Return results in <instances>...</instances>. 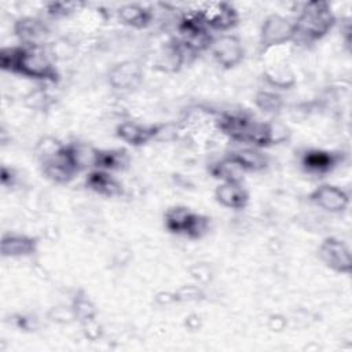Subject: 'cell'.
Listing matches in <instances>:
<instances>
[{"label": "cell", "mask_w": 352, "mask_h": 352, "mask_svg": "<svg viewBox=\"0 0 352 352\" xmlns=\"http://www.w3.org/2000/svg\"><path fill=\"white\" fill-rule=\"evenodd\" d=\"M0 66L3 70L36 80L56 82L59 78L52 58L44 47H4L0 51Z\"/></svg>", "instance_id": "cell-1"}, {"label": "cell", "mask_w": 352, "mask_h": 352, "mask_svg": "<svg viewBox=\"0 0 352 352\" xmlns=\"http://www.w3.org/2000/svg\"><path fill=\"white\" fill-rule=\"evenodd\" d=\"M294 25L296 37L300 36L307 41H316L323 38L333 29L336 25V15L327 1H307L301 6Z\"/></svg>", "instance_id": "cell-2"}, {"label": "cell", "mask_w": 352, "mask_h": 352, "mask_svg": "<svg viewBox=\"0 0 352 352\" xmlns=\"http://www.w3.org/2000/svg\"><path fill=\"white\" fill-rule=\"evenodd\" d=\"M296 38V25L294 21L280 15L270 14L261 23L258 48L264 54L272 47L286 44Z\"/></svg>", "instance_id": "cell-3"}, {"label": "cell", "mask_w": 352, "mask_h": 352, "mask_svg": "<svg viewBox=\"0 0 352 352\" xmlns=\"http://www.w3.org/2000/svg\"><path fill=\"white\" fill-rule=\"evenodd\" d=\"M318 254L322 263L334 272L349 274L352 270L351 248L345 241L337 236L324 238L319 246Z\"/></svg>", "instance_id": "cell-4"}, {"label": "cell", "mask_w": 352, "mask_h": 352, "mask_svg": "<svg viewBox=\"0 0 352 352\" xmlns=\"http://www.w3.org/2000/svg\"><path fill=\"white\" fill-rule=\"evenodd\" d=\"M197 12L208 29L224 32L238 23L236 10L226 1H208L198 4Z\"/></svg>", "instance_id": "cell-5"}, {"label": "cell", "mask_w": 352, "mask_h": 352, "mask_svg": "<svg viewBox=\"0 0 352 352\" xmlns=\"http://www.w3.org/2000/svg\"><path fill=\"white\" fill-rule=\"evenodd\" d=\"M41 168L50 180L59 184L69 183L78 172L69 144H63L55 154L41 160Z\"/></svg>", "instance_id": "cell-6"}, {"label": "cell", "mask_w": 352, "mask_h": 352, "mask_svg": "<svg viewBox=\"0 0 352 352\" xmlns=\"http://www.w3.org/2000/svg\"><path fill=\"white\" fill-rule=\"evenodd\" d=\"M210 50L216 62L224 69H232L238 66L245 56L243 45L239 37L235 34H223L213 40Z\"/></svg>", "instance_id": "cell-7"}, {"label": "cell", "mask_w": 352, "mask_h": 352, "mask_svg": "<svg viewBox=\"0 0 352 352\" xmlns=\"http://www.w3.org/2000/svg\"><path fill=\"white\" fill-rule=\"evenodd\" d=\"M14 33L23 47H44L50 29L38 18L22 16L14 23Z\"/></svg>", "instance_id": "cell-8"}, {"label": "cell", "mask_w": 352, "mask_h": 352, "mask_svg": "<svg viewBox=\"0 0 352 352\" xmlns=\"http://www.w3.org/2000/svg\"><path fill=\"white\" fill-rule=\"evenodd\" d=\"M309 201L330 213L344 212L349 205V195L333 184H322L309 194Z\"/></svg>", "instance_id": "cell-9"}, {"label": "cell", "mask_w": 352, "mask_h": 352, "mask_svg": "<svg viewBox=\"0 0 352 352\" xmlns=\"http://www.w3.org/2000/svg\"><path fill=\"white\" fill-rule=\"evenodd\" d=\"M143 78V72L135 60H124L114 65L109 72V84L114 89L129 91L136 88Z\"/></svg>", "instance_id": "cell-10"}, {"label": "cell", "mask_w": 352, "mask_h": 352, "mask_svg": "<svg viewBox=\"0 0 352 352\" xmlns=\"http://www.w3.org/2000/svg\"><path fill=\"white\" fill-rule=\"evenodd\" d=\"M160 129L161 125H142L133 121H124L117 125L116 133L131 146H142L153 140L160 133Z\"/></svg>", "instance_id": "cell-11"}, {"label": "cell", "mask_w": 352, "mask_h": 352, "mask_svg": "<svg viewBox=\"0 0 352 352\" xmlns=\"http://www.w3.org/2000/svg\"><path fill=\"white\" fill-rule=\"evenodd\" d=\"M252 118L242 116V114H227L223 113L220 114L214 122L217 129L224 133L226 136H228L232 140L236 142H245L246 140V135L248 131L250 128L252 124Z\"/></svg>", "instance_id": "cell-12"}, {"label": "cell", "mask_w": 352, "mask_h": 352, "mask_svg": "<svg viewBox=\"0 0 352 352\" xmlns=\"http://www.w3.org/2000/svg\"><path fill=\"white\" fill-rule=\"evenodd\" d=\"M216 201L224 208L243 209L249 202V192L235 182H223L214 190Z\"/></svg>", "instance_id": "cell-13"}, {"label": "cell", "mask_w": 352, "mask_h": 352, "mask_svg": "<svg viewBox=\"0 0 352 352\" xmlns=\"http://www.w3.org/2000/svg\"><path fill=\"white\" fill-rule=\"evenodd\" d=\"M341 155L326 150H308L302 155V168L315 175H323L330 172L338 165Z\"/></svg>", "instance_id": "cell-14"}, {"label": "cell", "mask_w": 352, "mask_h": 352, "mask_svg": "<svg viewBox=\"0 0 352 352\" xmlns=\"http://www.w3.org/2000/svg\"><path fill=\"white\" fill-rule=\"evenodd\" d=\"M85 184L94 192L107 198L118 197L122 194L121 183L114 176H111L110 172L107 170H102V169L91 170L87 176Z\"/></svg>", "instance_id": "cell-15"}, {"label": "cell", "mask_w": 352, "mask_h": 352, "mask_svg": "<svg viewBox=\"0 0 352 352\" xmlns=\"http://www.w3.org/2000/svg\"><path fill=\"white\" fill-rule=\"evenodd\" d=\"M37 249V241L33 236L21 234H4L1 239V254L4 257L30 256Z\"/></svg>", "instance_id": "cell-16"}, {"label": "cell", "mask_w": 352, "mask_h": 352, "mask_svg": "<svg viewBox=\"0 0 352 352\" xmlns=\"http://www.w3.org/2000/svg\"><path fill=\"white\" fill-rule=\"evenodd\" d=\"M186 54H187V51L184 50V47L179 41V38L173 40L165 45L162 52L158 55L154 66L157 70L166 72V73H175L186 62Z\"/></svg>", "instance_id": "cell-17"}, {"label": "cell", "mask_w": 352, "mask_h": 352, "mask_svg": "<svg viewBox=\"0 0 352 352\" xmlns=\"http://www.w3.org/2000/svg\"><path fill=\"white\" fill-rule=\"evenodd\" d=\"M117 16L124 25L142 29L151 22L153 12L148 7L136 3H128L117 10Z\"/></svg>", "instance_id": "cell-18"}, {"label": "cell", "mask_w": 352, "mask_h": 352, "mask_svg": "<svg viewBox=\"0 0 352 352\" xmlns=\"http://www.w3.org/2000/svg\"><path fill=\"white\" fill-rule=\"evenodd\" d=\"M209 170L216 179H220L223 182H235V183H241L246 172V169L242 166V164L238 161V158L234 154L224 157L219 162L213 164Z\"/></svg>", "instance_id": "cell-19"}, {"label": "cell", "mask_w": 352, "mask_h": 352, "mask_svg": "<svg viewBox=\"0 0 352 352\" xmlns=\"http://www.w3.org/2000/svg\"><path fill=\"white\" fill-rule=\"evenodd\" d=\"M129 164V155L122 148H111V150H99L96 151L95 168L102 170H121L125 169Z\"/></svg>", "instance_id": "cell-20"}, {"label": "cell", "mask_w": 352, "mask_h": 352, "mask_svg": "<svg viewBox=\"0 0 352 352\" xmlns=\"http://www.w3.org/2000/svg\"><path fill=\"white\" fill-rule=\"evenodd\" d=\"M192 213L194 212L186 206H172L165 213V227L173 234L186 235Z\"/></svg>", "instance_id": "cell-21"}, {"label": "cell", "mask_w": 352, "mask_h": 352, "mask_svg": "<svg viewBox=\"0 0 352 352\" xmlns=\"http://www.w3.org/2000/svg\"><path fill=\"white\" fill-rule=\"evenodd\" d=\"M264 80L279 89H289L296 84V76L287 66H271L263 72Z\"/></svg>", "instance_id": "cell-22"}, {"label": "cell", "mask_w": 352, "mask_h": 352, "mask_svg": "<svg viewBox=\"0 0 352 352\" xmlns=\"http://www.w3.org/2000/svg\"><path fill=\"white\" fill-rule=\"evenodd\" d=\"M234 155L238 158V161L242 164L246 172H258L267 168L268 165V157L257 147L242 148L234 153Z\"/></svg>", "instance_id": "cell-23"}, {"label": "cell", "mask_w": 352, "mask_h": 352, "mask_svg": "<svg viewBox=\"0 0 352 352\" xmlns=\"http://www.w3.org/2000/svg\"><path fill=\"white\" fill-rule=\"evenodd\" d=\"M254 104L267 114H275L282 109V96L271 91H258L254 96Z\"/></svg>", "instance_id": "cell-24"}, {"label": "cell", "mask_w": 352, "mask_h": 352, "mask_svg": "<svg viewBox=\"0 0 352 352\" xmlns=\"http://www.w3.org/2000/svg\"><path fill=\"white\" fill-rule=\"evenodd\" d=\"M70 311H72L73 318L77 319L80 323L87 319H91V318H96L95 305L87 296H77L73 301Z\"/></svg>", "instance_id": "cell-25"}, {"label": "cell", "mask_w": 352, "mask_h": 352, "mask_svg": "<svg viewBox=\"0 0 352 352\" xmlns=\"http://www.w3.org/2000/svg\"><path fill=\"white\" fill-rule=\"evenodd\" d=\"M208 230H209V217L194 212L191 221L188 224L186 236H188L191 239H199L208 232Z\"/></svg>", "instance_id": "cell-26"}, {"label": "cell", "mask_w": 352, "mask_h": 352, "mask_svg": "<svg viewBox=\"0 0 352 352\" xmlns=\"http://www.w3.org/2000/svg\"><path fill=\"white\" fill-rule=\"evenodd\" d=\"M80 7H82V3H77V1H52V3L47 4V12L51 16L63 18V16H69L70 14L78 11Z\"/></svg>", "instance_id": "cell-27"}, {"label": "cell", "mask_w": 352, "mask_h": 352, "mask_svg": "<svg viewBox=\"0 0 352 352\" xmlns=\"http://www.w3.org/2000/svg\"><path fill=\"white\" fill-rule=\"evenodd\" d=\"M173 296H175V301H180V302L201 301L205 297L202 289L195 285H184L179 290H176Z\"/></svg>", "instance_id": "cell-28"}, {"label": "cell", "mask_w": 352, "mask_h": 352, "mask_svg": "<svg viewBox=\"0 0 352 352\" xmlns=\"http://www.w3.org/2000/svg\"><path fill=\"white\" fill-rule=\"evenodd\" d=\"M26 103L33 109H48L54 103V98L44 89L32 91L26 98Z\"/></svg>", "instance_id": "cell-29"}, {"label": "cell", "mask_w": 352, "mask_h": 352, "mask_svg": "<svg viewBox=\"0 0 352 352\" xmlns=\"http://www.w3.org/2000/svg\"><path fill=\"white\" fill-rule=\"evenodd\" d=\"M50 55L52 59H66V58H70L73 56V52H74V47L70 41H67L66 38H60L58 40L56 43H52L50 45V50H48Z\"/></svg>", "instance_id": "cell-30"}, {"label": "cell", "mask_w": 352, "mask_h": 352, "mask_svg": "<svg viewBox=\"0 0 352 352\" xmlns=\"http://www.w3.org/2000/svg\"><path fill=\"white\" fill-rule=\"evenodd\" d=\"M84 336L91 340V341H96L100 336H102V326L99 324V322L96 320V318H91L87 319L84 322L80 323Z\"/></svg>", "instance_id": "cell-31"}, {"label": "cell", "mask_w": 352, "mask_h": 352, "mask_svg": "<svg viewBox=\"0 0 352 352\" xmlns=\"http://www.w3.org/2000/svg\"><path fill=\"white\" fill-rule=\"evenodd\" d=\"M270 126H271V139H272V144H276V143H282L285 140L289 139L290 136V131L289 128L279 122V121H271L270 122Z\"/></svg>", "instance_id": "cell-32"}, {"label": "cell", "mask_w": 352, "mask_h": 352, "mask_svg": "<svg viewBox=\"0 0 352 352\" xmlns=\"http://www.w3.org/2000/svg\"><path fill=\"white\" fill-rule=\"evenodd\" d=\"M190 272H191L192 278H195V279L199 280V282H206V280H209V279L212 278V271H210V268H209L208 265L202 264V263L192 265V267L190 268Z\"/></svg>", "instance_id": "cell-33"}, {"label": "cell", "mask_w": 352, "mask_h": 352, "mask_svg": "<svg viewBox=\"0 0 352 352\" xmlns=\"http://www.w3.org/2000/svg\"><path fill=\"white\" fill-rule=\"evenodd\" d=\"M155 300H157L158 302H161V304H169V302H175V296H173V293H165V292H162V293L157 294Z\"/></svg>", "instance_id": "cell-34"}]
</instances>
